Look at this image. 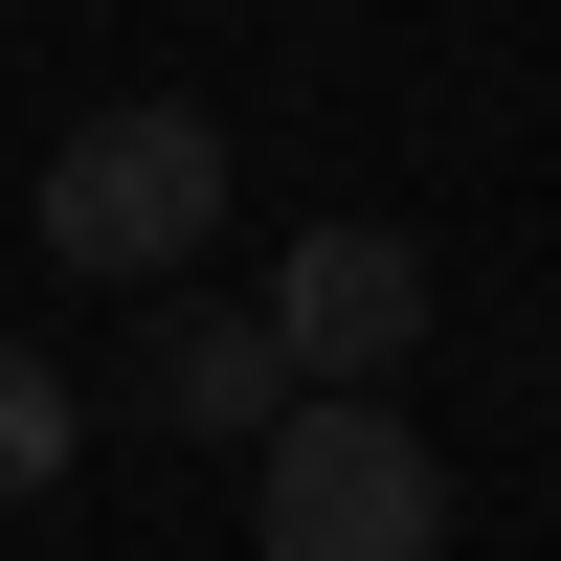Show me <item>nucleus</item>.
<instances>
[{"label":"nucleus","instance_id":"1","mask_svg":"<svg viewBox=\"0 0 561 561\" xmlns=\"http://www.w3.org/2000/svg\"><path fill=\"white\" fill-rule=\"evenodd\" d=\"M203 225H225V113L113 90L45 135V270L68 293H158V270H203Z\"/></svg>","mask_w":561,"mask_h":561},{"label":"nucleus","instance_id":"2","mask_svg":"<svg viewBox=\"0 0 561 561\" xmlns=\"http://www.w3.org/2000/svg\"><path fill=\"white\" fill-rule=\"evenodd\" d=\"M248 561H449V472L382 382H314L248 449Z\"/></svg>","mask_w":561,"mask_h":561},{"label":"nucleus","instance_id":"3","mask_svg":"<svg viewBox=\"0 0 561 561\" xmlns=\"http://www.w3.org/2000/svg\"><path fill=\"white\" fill-rule=\"evenodd\" d=\"M270 337H293V382H404L427 359V248L404 225H293L270 248Z\"/></svg>","mask_w":561,"mask_h":561},{"label":"nucleus","instance_id":"4","mask_svg":"<svg viewBox=\"0 0 561 561\" xmlns=\"http://www.w3.org/2000/svg\"><path fill=\"white\" fill-rule=\"evenodd\" d=\"M135 404H158V427H203V449H270L293 427V337H270V293L225 314V293H158V337H135Z\"/></svg>","mask_w":561,"mask_h":561},{"label":"nucleus","instance_id":"5","mask_svg":"<svg viewBox=\"0 0 561 561\" xmlns=\"http://www.w3.org/2000/svg\"><path fill=\"white\" fill-rule=\"evenodd\" d=\"M23 494H68V359L0 337V517H23Z\"/></svg>","mask_w":561,"mask_h":561}]
</instances>
